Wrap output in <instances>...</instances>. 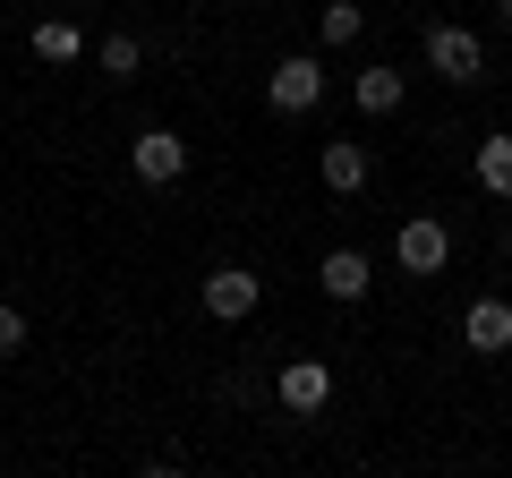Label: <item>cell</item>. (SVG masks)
Wrapping results in <instances>:
<instances>
[{
  "label": "cell",
  "mask_w": 512,
  "mask_h": 478,
  "mask_svg": "<svg viewBox=\"0 0 512 478\" xmlns=\"http://www.w3.org/2000/svg\"><path fill=\"white\" fill-rule=\"evenodd\" d=\"M393 265H402L410 282H436L444 265H453V222H444V214H402V231H393Z\"/></svg>",
  "instance_id": "cell-1"
},
{
  "label": "cell",
  "mask_w": 512,
  "mask_h": 478,
  "mask_svg": "<svg viewBox=\"0 0 512 478\" xmlns=\"http://www.w3.org/2000/svg\"><path fill=\"white\" fill-rule=\"evenodd\" d=\"M427 77H444V86H478V77H487V43H478L470 26L436 18V26H427Z\"/></svg>",
  "instance_id": "cell-2"
},
{
  "label": "cell",
  "mask_w": 512,
  "mask_h": 478,
  "mask_svg": "<svg viewBox=\"0 0 512 478\" xmlns=\"http://www.w3.org/2000/svg\"><path fill=\"white\" fill-rule=\"evenodd\" d=\"M265 103H274L282 120L316 111V103H325V60H316V52H291V60H274V77H265Z\"/></svg>",
  "instance_id": "cell-3"
},
{
  "label": "cell",
  "mask_w": 512,
  "mask_h": 478,
  "mask_svg": "<svg viewBox=\"0 0 512 478\" xmlns=\"http://www.w3.org/2000/svg\"><path fill=\"white\" fill-rule=\"evenodd\" d=\"M128 171H137L146 188H180L188 180V137L180 129H137L128 137Z\"/></svg>",
  "instance_id": "cell-4"
},
{
  "label": "cell",
  "mask_w": 512,
  "mask_h": 478,
  "mask_svg": "<svg viewBox=\"0 0 512 478\" xmlns=\"http://www.w3.org/2000/svg\"><path fill=\"white\" fill-rule=\"evenodd\" d=\"M256 299H265V282H256L248 265H214V274H205V291H197V308L214 316V325H248Z\"/></svg>",
  "instance_id": "cell-5"
},
{
  "label": "cell",
  "mask_w": 512,
  "mask_h": 478,
  "mask_svg": "<svg viewBox=\"0 0 512 478\" xmlns=\"http://www.w3.org/2000/svg\"><path fill=\"white\" fill-rule=\"evenodd\" d=\"M274 402L291 410V419H325V402H333V368H325V359H282Z\"/></svg>",
  "instance_id": "cell-6"
},
{
  "label": "cell",
  "mask_w": 512,
  "mask_h": 478,
  "mask_svg": "<svg viewBox=\"0 0 512 478\" xmlns=\"http://www.w3.org/2000/svg\"><path fill=\"white\" fill-rule=\"evenodd\" d=\"M316 180H325L333 197H367V180H376V154H367L359 137H325V146H316Z\"/></svg>",
  "instance_id": "cell-7"
},
{
  "label": "cell",
  "mask_w": 512,
  "mask_h": 478,
  "mask_svg": "<svg viewBox=\"0 0 512 478\" xmlns=\"http://www.w3.org/2000/svg\"><path fill=\"white\" fill-rule=\"evenodd\" d=\"M316 291H325L333 308H359V299L376 291V265H367V248H325V257H316Z\"/></svg>",
  "instance_id": "cell-8"
},
{
  "label": "cell",
  "mask_w": 512,
  "mask_h": 478,
  "mask_svg": "<svg viewBox=\"0 0 512 478\" xmlns=\"http://www.w3.org/2000/svg\"><path fill=\"white\" fill-rule=\"evenodd\" d=\"M461 342L478 350V359H504L512 350V299H470V308H461Z\"/></svg>",
  "instance_id": "cell-9"
},
{
  "label": "cell",
  "mask_w": 512,
  "mask_h": 478,
  "mask_svg": "<svg viewBox=\"0 0 512 478\" xmlns=\"http://www.w3.org/2000/svg\"><path fill=\"white\" fill-rule=\"evenodd\" d=\"M26 43H35L43 69H77V60H86V26H77V18H35Z\"/></svg>",
  "instance_id": "cell-10"
},
{
  "label": "cell",
  "mask_w": 512,
  "mask_h": 478,
  "mask_svg": "<svg viewBox=\"0 0 512 478\" xmlns=\"http://www.w3.org/2000/svg\"><path fill=\"white\" fill-rule=\"evenodd\" d=\"M470 171H478V188H487L495 205H512V129H487V137H478Z\"/></svg>",
  "instance_id": "cell-11"
},
{
  "label": "cell",
  "mask_w": 512,
  "mask_h": 478,
  "mask_svg": "<svg viewBox=\"0 0 512 478\" xmlns=\"http://www.w3.org/2000/svg\"><path fill=\"white\" fill-rule=\"evenodd\" d=\"M94 69H103V86H128V77H146V43H137V35L120 26V35H103V43H94Z\"/></svg>",
  "instance_id": "cell-12"
},
{
  "label": "cell",
  "mask_w": 512,
  "mask_h": 478,
  "mask_svg": "<svg viewBox=\"0 0 512 478\" xmlns=\"http://www.w3.org/2000/svg\"><path fill=\"white\" fill-rule=\"evenodd\" d=\"M402 94H410L402 69H384V60H376V69H359V111H367V120H393V111H402Z\"/></svg>",
  "instance_id": "cell-13"
},
{
  "label": "cell",
  "mask_w": 512,
  "mask_h": 478,
  "mask_svg": "<svg viewBox=\"0 0 512 478\" xmlns=\"http://www.w3.org/2000/svg\"><path fill=\"white\" fill-rule=\"evenodd\" d=\"M359 26H367L359 0H325V9H316V43H325V52H350V43H359Z\"/></svg>",
  "instance_id": "cell-14"
},
{
  "label": "cell",
  "mask_w": 512,
  "mask_h": 478,
  "mask_svg": "<svg viewBox=\"0 0 512 478\" xmlns=\"http://www.w3.org/2000/svg\"><path fill=\"white\" fill-rule=\"evenodd\" d=\"M18 350H26V308L0 299V359H18Z\"/></svg>",
  "instance_id": "cell-15"
},
{
  "label": "cell",
  "mask_w": 512,
  "mask_h": 478,
  "mask_svg": "<svg viewBox=\"0 0 512 478\" xmlns=\"http://www.w3.org/2000/svg\"><path fill=\"white\" fill-rule=\"evenodd\" d=\"M495 9H504V26H512V0H495Z\"/></svg>",
  "instance_id": "cell-16"
},
{
  "label": "cell",
  "mask_w": 512,
  "mask_h": 478,
  "mask_svg": "<svg viewBox=\"0 0 512 478\" xmlns=\"http://www.w3.org/2000/svg\"><path fill=\"white\" fill-rule=\"evenodd\" d=\"M504 257H512V231H504Z\"/></svg>",
  "instance_id": "cell-17"
},
{
  "label": "cell",
  "mask_w": 512,
  "mask_h": 478,
  "mask_svg": "<svg viewBox=\"0 0 512 478\" xmlns=\"http://www.w3.org/2000/svg\"><path fill=\"white\" fill-rule=\"evenodd\" d=\"M0 35H9V18H0Z\"/></svg>",
  "instance_id": "cell-18"
}]
</instances>
